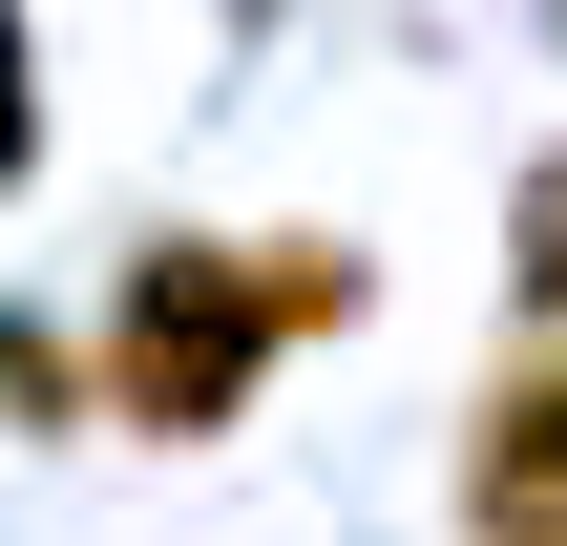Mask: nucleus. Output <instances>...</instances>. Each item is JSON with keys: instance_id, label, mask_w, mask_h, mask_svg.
<instances>
[{"instance_id": "20e7f679", "label": "nucleus", "mask_w": 567, "mask_h": 546, "mask_svg": "<svg viewBox=\"0 0 567 546\" xmlns=\"http://www.w3.org/2000/svg\"><path fill=\"white\" fill-rule=\"evenodd\" d=\"M42 168V105H21V0H0V189Z\"/></svg>"}, {"instance_id": "f257e3e1", "label": "nucleus", "mask_w": 567, "mask_h": 546, "mask_svg": "<svg viewBox=\"0 0 567 546\" xmlns=\"http://www.w3.org/2000/svg\"><path fill=\"white\" fill-rule=\"evenodd\" d=\"M337 316H358V253H337V231H274V253L168 231V253L105 274V421L210 442V421L274 379V337H337Z\"/></svg>"}, {"instance_id": "f03ea898", "label": "nucleus", "mask_w": 567, "mask_h": 546, "mask_svg": "<svg viewBox=\"0 0 567 546\" xmlns=\"http://www.w3.org/2000/svg\"><path fill=\"white\" fill-rule=\"evenodd\" d=\"M463 546H567V358H526L463 421Z\"/></svg>"}, {"instance_id": "7ed1b4c3", "label": "nucleus", "mask_w": 567, "mask_h": 546, "mask_svg": "<svg viewBox=\"0 0 567 546\" xmlns=\"http://www.w3.org/2000/svg\"><path fill=\"white\" fill-rule=\"evenodd\" d=\"M526 316H567V147L526 168Z\"/></svg>"}]
</instances>
